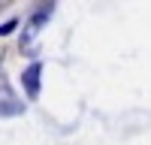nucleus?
<instances>
[{"label":"nucleus","mask_w":151,"mask_h":145,"mask_svg":"<svg viewBox=\"0 0 151 145\" xmlns=\"http://www.w3.org/2000/svg\"><path fill=\"white\" fill-rule=\"evenodd\" d=\"M40 76H42V64L40 60H33V64L21 72V88H24V94H27L30 100L40 97Z\"/></svg>","instance_id":"f257e3e1"},{"label":"nucleus","mask_w":151,"mask_h":145,"mask_svg":"<svg viewBox=\"0 0 151 145\" xmlns=\"http://www.w3.org/2000/svg\"><path fill=\"white\" fill-rule=\"evenodd\" d=\"M52 12H55V3H52V0H48V3H42L40 9H36L33 15H30V24H27V36H30V33H36V30H40L42 24H45L48 18H52ZM27 36H24V39H21V45L27 42Z\"/></svg>","instance_id":"f03ea898"},{"label":"nucleus","mask_w":151,"mask_h":145,"mask_svg":"<svg viewBox=\"0 0 151 145\" xmlns=\"http://www.w3.org/2000/svg\"><path fill=\"white\" fill-rule=\"evenodd\" d=\"M18 112H24V103H18L12 94H6L0 100V115H18Z\"/></svg>","instance_id":"7ed1b4c3"},{"label":"nucleus","mask_w":151,"mask_h":145,"mask_svg":"<svg viewBox=\"0 0 151 145\" xmlns=\"http://www.w3.org/2000/svg\"><path fill=\"white\" fill-rule=\"evenodd\" d=\"M15 27H18V18H9V21H3V24H0V36H9Z\"/></svg>","instance_id":"20e7f679"}]
</instances>
